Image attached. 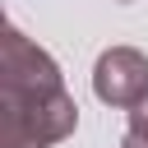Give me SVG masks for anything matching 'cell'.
<instances>
[{
	"instance_id": "obj_1",
	"label": "cell",
	"mask_w": 148,
	"mask_h": 148,
	"mask_svg": "<svg viewBox=\"0 0 148 148\" xmlns=\"http://www.w3.org/2000/svg\"><path fill=\"white\" fill-rule=\"evenodd\" d=\"M79 106L60 65L14 23L0 37V148H51L69 139Z\"/></svg>"
},
{
	"instance_id": "obj_2",
	"label": "cell",
	"mask_w": 148,
	"mask_h": 148,
	"mask_svg": "<svg viewBox=\"0 0 148 148\" xmlns=\"http://www.w3.org/2000/svg\"><path fill=\"white\" fill-rule=\"evenodd\" d=\"M92 92L116 111H134L148 97V56L139 46H106L92 65Z\"/></svg>"
},
{
	"instance_id": "obj_3",
	"label": "cell",
	"mask_w": 148,
	"mask_h": 148,
	"mask_svg": "<svg viewBox=\"0 0 148 148\" xmlns=\"http://www.w3.org/2000/svg\"><path fill=\"white\" fill-rule=\"evenodd\" d=\"M130 134H148V97L130 111Z\"/></svg>"
},
{
	"instance_id": "obj_4",
	"label": "cell",
	"mask_w": 148,
	"mask_h": 148,
	"mask_svg": "<svg viewBox=\"0 0 148 148\" xmlns=\"http://www.w3.org/2000/svg\"><path fill=\"white\" fill-rule=\"evenodd\" d=\"M120 148H148V134H130V130H125V139H120Z\"/></svg>"
},
{
	"instance_id": "obj_5",
	"label": "cell",
	"mask_w": 148,
	"mask_h": 148,
	"mask_svg": "<svg viewBox=\"0 0 148 148\" xmlns=\"http://www.w3.org/2000/svg\"><path fill=\"white\" fill-rule=\"evenodd\" d=\"M120 5H130V0H120Z\"/></svg>"
}]
</instances>
